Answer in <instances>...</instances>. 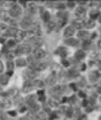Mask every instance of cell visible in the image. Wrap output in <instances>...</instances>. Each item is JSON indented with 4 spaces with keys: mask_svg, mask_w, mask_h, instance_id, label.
<instances>
[{
    "mask_svg": "<svg viewBox=\"0 0 101 120\" xmlns=\"http://www.w3.org/2000/svg\"><path fill=\"white\" fill-rule=\"evenodd\" d=\"M9 14H10V16H12V17H18V16L21 14V8L18 5H12L10 8Z\"/></svg>",
    "mask_w": 101,
    "mask_h": 120,
    "instance_id": "cell-1",
    "label": "cell"
},
{
    "mask_svg": "<svg viewBox=\"0 0 101 120\" xmlns=\"http://www.w3.org/2000/svg\"><path fill=\"white\" fill-rule=\"evenodd\" d=\"M63 65L64 66H67V65H69V62H67V61H63Z\"/></svg>",
    "mask_w": 101,
    "mask_h": 120,
    "instance_id": "cell-36",
    "label": "cell"
},
{
    "mask_svg": "<svg viewBox=\"0 0 101 120\" xmlns=\"http://www.w3.org/2000/svg\"><path fill=\"white\" fill-rule=\"evenodd\" d=\"M27 103L28 105H33L34 103H35V101H34V97H29V98H27Z\"/></svg>",
    "mask_w": 101,
    "mask_h": 120,
    "instance_id": "cell-25",
    "label": "cell"
},
{
    "mask_svg": "<svg viewBox=\"0 0 101 120\" xmlns=\"http://www.w3.org/2000/svg\"><path fill=\"white\" fill-rule=\"evenodd\" d=\"M30 89H32V84H30V82H26V83L24 84V88H22V91H24V92H29Z\"/></svg>",
    "mask_w": 101,
    "mask_h": 120,
    "instance_id": "cell-15",
    "label": "cell"
},
{
    "mask_svg": "<svg viewBox=\"0 0 101 120\" xmlns=\"http://www.w3.org/2000/svg\"><path fill=\"white\" fill-rule=\"evenodd\" d=\"M15 36L17 37L16 39L17 41H21V39H24V37L26 36V33L24 30H17V33H16V35Z\"/></svg>",
    "mask_w": 101,
    "mask_h": 120,
    "instance_id": "cell-11",
    "label": "cell"
},
{
    "mask_svg": "<svg viewBox=\"0 0 101 120\" xmlns=\"http://www.w3.org/2000/svg\"><path fill=\"white\" fill-rule=\"evenodd\" d=\"M16 44V41H9V42L7 43V46L8 47H11V46H14Z\"/></svg>",
    "mask_w": 101,
    "mask_h": 120,
    "instance_id": "cell-30",
    "label": "cell"
},
{
    "mask_svg": "<svg viewBox=\"0 0 101 120\" xmlns=\"http://www.w3.org/2000/svg\"><path fill=\"white\" fill-rule=\"evenodd\" d=\"M48 118V116H47V113L46 112H39L38 113V120H46Z\"/></svg>",
    "mask_w": 101,
    "mask_h": 120,
    "instance_id": "cell-16",
    "label": "cell"
},
{
    "mask_svg": "<svg viewBox=\"0 0 101 120\" xmlns=\"http://www.w3.org/2000/svg\"><path fill=\"white\" fill-rule=\"evenodd\" d=\"M33 85H34L35 88H43V86H44V83H43L41 80H37V81L33 82Z\"/></svg>",
    "mask_w": 101,
    "mask_h": 120,
    "instance_id": "cell-18",
    "label": "cell"
},
{
    "mask_svg": "<svg viewBox=\"0 0 101 120\" xmlns=\"http://www.w3.org/2000/svg\"><path fill=\"white\" fill-rule=\"evenodd\" d=\"M85 26L88 27V28H90V27H93V26H94V20L90 19L89 21H86V22H85Z\"/></svg>",
    "mask_w": 101,
    "mask_h": 120,
    "instance_id": "cell-23",
    "label": "cell"
},
{
    "mask_svg": "<svg viewBox=\"0 0 101 120\" xmlns=\"http://www.w3.org/2000/svg\"><path fill=\"white\" fill-rule=\"evenodd\" d=\"M16 63H17L18 66H24V65H26V61L22 60V58H18V60L16 61Z\"/></svg>",
    "mask_w": 101,
    "mask_h": 120,
    "instance_id": "cell-21",
    "label": "cell"
},
{
    "mask_svg": "<svg viewBox=\"0 0 101 120\" xmlns=\"http://www.w3.org/2000/svg\"><path fill=\"white\" fill-rule=\"evenodd\" d=\"M69 75L70 76H76L78 73H76V71H75V70H71V71L69 72Z\"/></svg>",
    "mask_w": 101,
    "mask_h": 120,
    "instance_id": "cell-28",
    "label": "cell"
},
{
    "mask_svg": "<svg viewBox=\"0 0 101 120\" xmlns=\"http://www.w3.org/2000/svg\"><path fill=\"white\" fill-rule=\"evenodd\" d=\"M99 120H101V117H100V119H99Z\"/></svg>",
    "mask_w": 101,
    "mask_h": 120,
    "instance_id": "cell-41",
    "label": "cell"
},
{
    "mask_svg": "<svg viewBox=\"0 0 101 120\" xmlns=\"http://www.w3.org/2000/svg\"><path fill=\"white\" fill-rule=\"evenodd\" d=\"M29 52H30V49L26 46H21L16 51V53L18 55H20V54H26V53H29Z\"/></svg>",
    "mask_w": 101,
    "mask_h": 120,
    "instance_id": "cell-9",
    "label": "cell"
},
{
    "mask_svg": "<svg viewBox=\"0 0 101 120\" xmlns=\"http://www.w3.org/2000/svg\"><path fill=\"white\" fill-rule=\"evenodd\" d=\"M30 24H32V19H29V18H27V17L21 20V27H22V28H28V27H30Z\"/></svg>",
    "mask_w": 101,
    "mask_h": 120,
    "instance_id": "cell-8",
    "label": "cell"
},
{
    "mask_svg": "<svg viewBox=\"0 0 101 120\" xmlns=\"http://www.w3.org/2000/svg\"><path fill=\"white\" fill-rule=\"evenodd\" d=\"M98 92H99V93H101V86L99 88V89H98Z\"/></svg>",
    "mask_w": 101,
    "mask_h": 120,
    "instance_id": "cell-37",
    "label": "cell"
},
{
    "mask_svg": "<svg viewBox=\"0 0 101 120\" xmlns=\"http://www.w3.org/2000/svg\"><path fill=\"white\" fill-rule=\"evenodd\" d=\"M78 2H79L80 5H85V1H83V0H79Z\"/></svg>",
    "mask_w": 101,
    "mask_h": 120,
    "instance_id": "cell-35",
    "label": "cell"
},
{
    "mask_svg": "<svg viewBox=\"0 0 101 120\" xmlns=\"http://www.w3.org/2000/svg\"><path fill=\"white\" fill-rule=\"evenodd\" d=\"M75 12H76V15H78V16H83V15H85V9H84V7H83V6H80V7H78Z\"/></svg>",
    "mask_w": 101,
    "mask_h": 120,
    "instance_id": "cell-14",
    "label": "cell"
},
{
    "mask_svg": "<svg viewBox=\"0 0 101 120\" xmlns=\"http://www.w3.org/2000/svg\"><path fill=\"white\" fill-rule=\"evenodd\" d=\"M0 83L4 84V85L8 83V75H1L0 76Z\"/></svg>",
    "mask_w": 101,
    "mask_h": 120,
    "instance_id": "cell-17",
    "label": "cell"
},
{
    "mask_svg": "<svg viewBox=\"0 0 101 120\" xmlns=\"http://www.w3.org/2000/svg\"><path fill=\"white\" fill-rule=\"evenodd\" d=\"M56 54H57V53H61V54H62V56H64V55H65V54H66V51H65V48H63V47H61V48H59V49H56Z\"/></svg>",
    "mask_w": 101,
    "mask_h": 120,
    "instance_id": "cell-24",
    "label": "cell"
},
{
    "mask_svg": "<svg viewBox=\"0 0 101 120\" xmlns=\"http://www.w3.org/2000/svg\"><path fill=\"white\" fill-rule=\"evenodd\" d=\"M45 55H46V53L44 52L43 49H41V48H38V49H36L34 52V57L35 58H43L45 57Z\"/></svg>",
    "mask_w": 101,
    "mask_h": 120,
    "instance_id": "cell-4",
    "label": "cell"
},
{
    "mask_svg": "<svg viewBox=\"0 0 101 120\" xmlns=\"http://www.w3.org/2000/svg\"><path fill=\"white\" fill-rule=\"evenodd\" d=\"M56 80H57L56 74H55V73H51L47 76V79H46V83H47L48 85H54V84H55V82H56Z\"/></svg>",
    "mask_w": 101,
    "mask_h": 120,
    "instance_id": "cell-3",
    "label": "cell"
},
{
    "mask_svg": "<svg viewBox=\"0 0 101 120\" xmlns=\"http://www.w3.org/2000/svg\"><path fill=\"white\" fill-rule=\"evenodd\" d=\"M67 44H70V45H76V44H78V42H76V41H74V39H69V41H67Z\"/></svg>",
    "mask_w": 101,
    "mask_h": 120,
    "instance_id": "cell-29",
    "label": "cell"
},
{
    "mask_svg": "<svg viewBox=\"0 0 101 120\" xmlns=\"http://www.w3.org/2000/svg\"><path fill=\"white\" fill-rule=\"evenodd\" d=\"M84 56H85L84 51H82V49L75 52V58H76V60H82V58H84Z\"/></svg>",
    "mask_w": 101,
    "mask_h": 120,
    "instance_id": "cell-13",
    "label": "cell"
},
{
    "mask_svg": "<svg viewBox=\"0 0 101 120\" xmlns=\"http://www.w3.org/2000/svg\"><path fill=\"white\" fill-rule=\"evenodd\" d=\"M100 78H101V75L98 71H93V72H91L90 73V80L92 81V82H96L97 80H99Z\"/></svg>",
    "mask_w": 101,
    "mask_h": 120,
    "instance_id": "cell-6",
    "label": "cell"
},
{
    "mask_svg": "<svg viewBox=\"0 0 101 120\" xmlns=\"http://www.w3.org/2000/svg\"><path fill=\"white\" fill-rule=\"evenodd\" d=\"M74 6H75L74 1H69V2H67V7H71V8H72V7H74Z\"/></svg>",
    "mask_w": 101,
    "mask_h": 120,
    "instance_id": "cell-32",
    "label": "cell"
},
{
    "mask_svg": "<svg viewBox=\"0 0 101 120\" xmlns=\"http://www.w3.org/2000/svg\"><path fill=\"white\" fill-rule=\"evenodd\" d=\"M98 16H99V12H98V10H92L90 12V17L92 18V20H93L94 18H97Z\"/></svg>",
    "mask_w": 101,
    "mask_h": 120,
    "instance_id": "cell-22",
    "label": "cell"
},
{
    "mask_svg": "<svg viewBox=\"0 0 101 120\" xmlns=\"http://www.w3.org/2000/svg\"><path fill=\"white\" fill-rule=\"evenodd\" d=\"M90 36V34H89V31L88 30H80L79 33H78V37H80V38H82V39H88V37Z\"/></svg>",
    "mask_w": 101,
    "mask_h": 120,
    "instance_id": "cell-7",
    "label": "cell"
},
{
    "mask_svg": "<svg viewBox=\"0 0 101 120\" xmlns=\"http://www.w3.org/2000/svg\"><path fill=\"white\" fill-rule=\"evenodd\" d=\"M98 45H99V47H100V48H101V41H100V42H99V44H98Z\"/></svg>",
    "mask_w": 101,
    "mask_h": 120,
    "instance_id": "cell-38",
    "label": "cell"
},
{
    "mask_svg": "<svg viewBox=\"0 0 101 120\" xmlns=\"http://www.w3.org/2000/svg\"><path fill=\"white\" fill-rule=\"evenodd\" d=\"M2 70H4V65H2V63L0 62V73L2 72Z\"/></svg>",
    "mask_w": 101,
    "mask_h": 120,
    "instance_id": "cell-34",
    "label": "cell"
},
{
    "mask_svg": "<svg viewBox=\"0 0 101 120\" xmlns=\"http://www.w3.org/2000/svg\"><path fill=\"white\" fill-rule=\"evenodd\" d=\"M9 94H10V95H12V97H16L17 94H18V91H17L16 89H14V90L11 89L10 91H9Z\"/></svg>",
    "mask_w": 101,
    "mask_h": 120,
    "instance_id": "cell-27",
    "label": "cell"
},
{
    "mask_svg": "<svg viewBox=\"0 0 101 120\" xmlns=\"http://www.w3.org/2000/svg\"><path fill=\"white\" fill-rule=\"evenodd\" d=\"M83 46H84L85 49H88V48H90V42H88V41H85L83 43Z\"/></svg>",
    "mask_w": 101,
    "mask_h": 120,
    "instance_id": "cell-31",
    "label": "cell"
},
{
    "mask_svg": "<svg viewBox=\"0 0 101 120\" xmlns=\"http://www.w3.org/2000/svg\"><path fill=\"white\" fill-rule=\"evenodd\" d=\"M49 18H51V16L47 11H43V19L45 21H49Z\"/></svg>",
    "mask_w": 101,
    "mask_h": 120,
    "instance_id": "cell-20",
    "label": "cell"
},
{
    "mask_svg": "<svg viewBox=\"0 0 101 120\" xmlns=\"http://www.w3.org/2000/svg\"><path fill=\"white\" fill-rule=\"evenodd\" d=\"M74 25L76 28H83V27L85 26V22H84V20H82V19H76V20L74 21Z\"/></svg>",
    "mask_w": 101,
    "mask_h": 120,
    "instance_id": "cell-12",
    "label": "cell"
},
{
    "mask_svg": "<svg viewBox=\"0 0 101 120\" xmlns=\"http://www.w3.org/2000/svg\"><path fill=\"white\" fill-rule=\"evenodd\" d=\"M48 105H49V107H53V108H57L59 105H57V101L51 99V100H48Z\"/></svg>",
    "mask_w": 101,
    "mask_h": 120,
    "instance_id": "cell-19",
    "label": "cell"
},
{
    "mask_svg": "<svg viewBox=\"0 0 101 120\" xmlns=\"http://www.w3.org/2000/svg\"><path fill=\"white\" fill-rule=\"evenodd\" d=\"M100 102H101V98H100Z\"/></svg>",
    "mask_w": 101,
    "mask_h": 120,
    "instance_id": "cell-42",
    "label": "cell"
},
{
    "mask_svg": "<svg viewBox=\"0 0 101 120\" xmlns=\"http://www.w3.org/2000/svg\"><path fill=\"white\" fill-rule=\"evenodd\" d=\"M46 63H33L32 65V68L33 71L35 70V71H43V70H45L46 68Z\"/></svg>",
    "mask_w": 101,
    "mask_h": 120,
    "instance_id": "cell-2",
    "label": "cell"
},
{
    "mask_svg": "<svg viewBox=\"0 0 101 120\" xmlns=\"http://www.w3.org/2000/svg\"><path fill=\"white\" fill-rule=\"evenodd\" d=\"M99 21H100V22H101V15L99 16Z\"/></svg>",
    "mask_w": 101,
    "mask_h": 120,
    "instance_id": "cell-39",
    "label": "cell"
},
{
    "mask_svg": "<svg viewBox=\"0 0 101 120\" xmlns=\"http://www.w3.org/2000/svg\"><path fill=\"white\" fill-rule=\"evenodd\" d=\"M24 76H25L26 79H28V80H30V79L35 78V73H34L33 70H27V71L24 72Z\"/></svg>",
    "mask_w": 101,
    "mask_h": 120,
    "instance_id": "cell-10",
    "label": "cell"
},
{
    "mask_svg": "<svg viewBox=\"0 0 101 120\" xmlns=\"http://www.w3.org/2000/svg\"><path fill=\"white\" fill-rule=\"evenodd\" d=\"M0 92H1V88H0Z\"/></svg>",
    "mask_w": 101,
    "mask_h": 120,
    "instance_id": "cell-40",
    "label": "cell"
},
{
    "mask_svg": "<svg viewBox=\"0 0 101 120\" xmlns=\"http://www.w3.org/2000/svg\"><path fill=\"white\" fill-rule=\"evenodd\" d=\"M38 98H39L41 101H44V100H45V95L43 93V91H39V92H38Z\"/></svg>",
    "mask_w": 101,
    "mask_h": 120,
    "instance_id": "cell-26",
    "label": "cell"
},
{
    "mask_svg": "<svg viewBox=\"0 0 101 120\" xmlns=\"http://www.w3.org/2000/svg\"><path fill=\"white\" fill-rule=\"evenodd\" d=\"M73 34H74V27L69 26L65 28V30H64V36L65 37H71Z\"/></svg>",
    "mask_w": 101,
    "mask_h": 120,
    "instance_id": "cell-5",
    "label": "cell"
},
{
    "mask_svg": "<svg viewBox=\"0 0 101 120\" xmlns=\"http://www.w3.org/2000/svg\"><path fill=\"white\" fill-rule=\"evenodd\" d=\"M48 27H49V29H53L54 27H55V24H54V22H49V24H48Z\"/></svg>",
    "mask_w": 101,
    "mask_h": 120,
    "instance_id": "cell-33",
    "label": "cell"
}]
</instances>
